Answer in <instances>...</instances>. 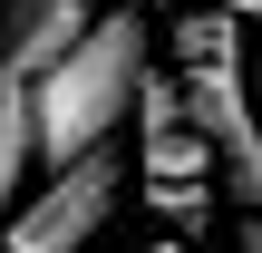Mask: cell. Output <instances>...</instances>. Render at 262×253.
Listing matches in <instances>:
<instances>
[{
  "instance_id": "obj_1",
  "label": "cell",
  "mask_w": 262,
  "mask_h": 253,
  "mask_svg": "<svg viewBox=\"0 0 262 253\" xmlns=\"http://www.w3.org/2000/svg\"><path fill=\"white\" fill-rule=\"evenodd\" d=\"M146 49H156L146 20H136V10H107L58 68L29 78V107H39V176H49V166H78V156L117 146V137L136 127V98H146V78H156Z\"/></svg>"
},
{
  "instance_id": "obj_2",
  "label": "cell",
  "mask_w": 262,
  "mask_h": 253,
  "mask_svg": "<svg viewBox=\"0 0 262 253\" xmlns=\"http://www.w3.org/2000/svg\"><path fill=\"white\" fill-rule=\"evenodd\" d=\"M243 29H253V20L224 10V0L175 10V68H185L194 127H204L214 156H224L233 205H262V88H253V68H243Z\"/></svg>"
},
{
  "instance_id": "obj_3",
  "label": "cell",
  "mask_w": 262,
  "mask_h": 253,
  "mask_svg": "<svg viewBox=\"0 0 262 253\" xmlns=\"http://www.w3.org/2000/svg\"><path fill=\"white\" fill-rule=\"evenodd\" d=\"M117 195H126L117 146H97V156H78V166H49V176H39V195H29V205H10L0 253H88L97 234H107Z\"/></svg>"
},
{
  "instance_id": "obj_4",
  "label": "cell",
  "mask_w": 262,
  "mask_h": 253,
  "mask_svg": "<svg viewBox=\"0 0 262 253\" xmlns=\"http://www.w3.org/2000/svg\"><path fill=\"white\" fill-rule=\"evenodd\" d=\"M136 156H146V185H204V176H224L214 137L185 107V68L146 78V98H136Z\"/></svg>"
},
{
  "instance_id": "obj_5",
  "label": "cell",
  "mask_w": 262,
  "mask_h": 253,
  "mask_svg": "<svg viewBox=\"0 0 262 253\" xmlns=\"http://www.w3.org/2000/svg\"><path fill=\"white\" fill-rule=\"evenodd\" d=\"M107 20V0H0V78H39V68H58L88 29Z\"/></svg>"
},
{
  "instance_id": "obj_6",
  "label": "cell",
  "mask_w": 262,
  "mask_h": 253,
  "mask_svg": "<svg viewBox=\"0 0 262 253\" xmlns=\"http://www.w3.org/2000/svg\"><path fill=\"white\" fill-rule=\"evenodd\" d=\"M29 166H39V107H29L19 78H0V224H10V195H19Z\"/></svg>"
},
{
  "instance_id": "obj_7",
  "label": "cell",
  "mask_w": 262,
  "mask_h": 253,
  "mask_svg": "<svg viewBox=\"0 0 262 253\" xmlns=\"http://www.w3.org/2000/svg\"><path fill=\"white\" fill-rule=\"evenodd\" d=\"M204 185H214V176H204ZM204 185H146V205H156L165 224H185V234H194V224H204Z\"/></svg>"
},
{
  "instance_id": "obj_8",
  "label": "cell",
  "mask_w": 262,
  "mask_h": 253,
  "mask_svg": "<svg viewBox=\"0 0 262 253\" xmlns=\"http://www.w3.org/2000/svg\"><path fill=\"white\" fill-rule=\"evenodd\" d=\"M233 253H262V205H243V224H233Z\"/></svg>"
},
{
  "instance_id": "obj_9",
  "label": "cell",
  "mask_w": 262,
  "mask_h": 253,
  "mask_svg": "<svg viewBox=\"0 0 262 253\" xmlns=\"http://www.w3.org/2000/svg\"><path fill=\"white\" fill-rule=\"evenodd\" d=\"M224 10H243V20H262V0H224Z\"/></svg>"
},
{
  "instance_id": "obj_10",
  "label": "cell",
  "mask_w": 262,
  "mask_h": 253,
  "mask_svg": "<svg viewBox=\"0 0 262 253\" xmlns=\"http://www.w3.org/2000/svg\"><path fill=\"white\" fill-rule=\"evenodd\" d=\"M136 253H185V244H136Z\"/></svg>"
}]
</instances>
